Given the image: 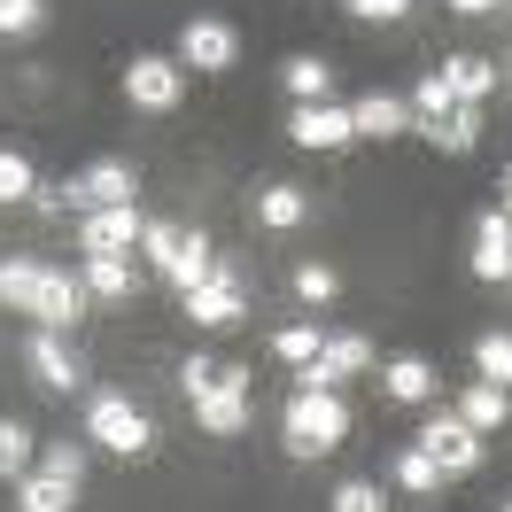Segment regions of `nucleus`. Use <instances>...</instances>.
<instances>
[{
	"instance_id": "ea45409f",
	"label": "nucleus",
	"mask_w": 512,
	"mask_h": 512,
	"mask_svg": "<svg viewBox=\"0 0 512 512\" xmlns=\"http://www.w3.org/2000/svg\"><path fill=\"white\" fill-rule=\"evenodd\" d=\"M497 512H512V505H497Z\"/></svg>"
},
{
	"instance_id": "412c9836",
	"label": "nucleus",
	"mask_w": 512,
	"mask_h": 512,
	"mask_svg": "<svg viewBox=\"0 0 512 512\" xmlns=\"http://www.w3.org/2000/svg\"><path fill=\"white\" fill-rule=\"evenodd\" d=\"M443 86H450L458 101H474V109H481V101L497 94V70L481 63V55H450V63H443Z\"/></svg>"
},
{
	"instance_id": "a19ab883",
	"label": "nucleus",
	"mask_w": 512,
	"mask_h": 512,
	"mask_svg": "<svg viewBox=\"0 0 512 512\" xmlns=\"http://www.w3.org/2000/svg\"><path fill=\"white\" fill-rule=\"evenodd\" d=\"M505 288H512V280H505Z\"/></svg>"
},
{
	"instance_id": "2f4dec72",
	"label": "nucleus",
	"mask_w": 512,
	"mask_h": 512,
	"mask_svg": "<svg viewBox=\"0 0 512 512\" xmlns=\"http://www.w3.org/2000/svg\"><path fill=\"white\" fill-rule=\"evenodd\" d=\"M39 474H55V481H70V489H78V481H86V450H78V443H47Z\"/></svg>"
},
{
	"instance_id": "20e7f679",
	"label": "nucleus",
	"mask_w": 512,
	"mask_h": 512,
	"mask_svg": "<svg viewBox=\"0 0 512 512\" xmlns=\"http://www.w3.org/2000/svg\"><path fill=\"white\" fill-rule=\"evenodd\" d=\"M86 435H94L101 450H117V458H140V450L156 443L148 419L132 412V396H94V404H86Z\"/></svg>"
},
{
	"instance_id": "39448f33",
	"label": "nucleus",
	"mask_w": 512,
	"mask_h": 512,
	"mask_svg": "<svg viewBox=\"0 0 512 512\" xmlns=\"http://www.w3.org/2000/svg\"><path fill=\"white\" fill-rule=\"evenodd\" d=\"M412 443L427 450L443 474H474V466H481V435H474V427H466L458 412H435V419H427V427L412 435Z\"/></svg>"
},
{
	"instance_id": "f8f14e48",
	"label": "nucleus",
	"mask_w": 512,
	"mask_h": 512,
	"mask_svg": "<svg viewBox=\"0 0 512 512\" xmlns=\"http://www.w3.org/2000/svg\"><path fill=\"white\" fill-rule=\"evenodd\" d=\"M233 55H241V39L225 32V24H210V16L179 32V63L187 70H233Z\"/></svg>"
},
{
	"instance_id": "f704fd0d",
	"label": "nucleus",
	"mask_w": 512,
	"mask_h": 512,
	"mask_svg": "<svg viewBox=\"0 0 512 512\" xmlns=\"http://www.w3.org/2000/svg\"><path fill=\"white\" fill-rule=\"evenodd\" d=\"M334 512H388V497L373 481H342V489H334Z\"/></svg>"
},
{
	"instance_id": "6e6552de",
	"label": "nucleus",
	"mask_w": 512,
	"mask_h": 512,
	"mask_svg": "<svg viewBox=\"0 0 512 512\" xmlns=\"http://www.w3.org/2000/svg\"><path fill=\"white\" fill-rule=\"evenodd\" d=\"M140 233H148V225H140V210H132V202H109V210H86L78 249H86V256H125Z\"/></svg>"
},
{
	"instance_id": "9d476101",
	"label": "nucleus",
	"mask_w": 512,
	"mask_h": 512,
	"mask_svg": "<svg viewBox=\"0 0 512 512\" xmlns=\"http://www.w3.org/2000/svg\"><path fill=\"white\" fill-rule=\"evenodd\" d=\"M474 280H512V218L505 210H481V225H474Z\"/></svg>"
},
{
	"instance_id": "aec40b11",
	"label": "nucleus",
	"mask_w": 512,
	"mask_h": 512,
	"mask_svg": "<svg viewBox=\"0 0 512 512\" xmlns=\"http://www.w3.org/2000/svg\"><path fill=\"white\" fill-rule=\"evenodd\" d=\"M319 365L334 373V381H357V373H373V342H365V334H326Z\"/></svg>"
},
{
	"instance_id": "b1692460",
	"label": "nucleus",
	"mask_w": 512,
	"mask_h": 512,
	"mask_svg": "<svg viewBox=\"0 0 512 512\" xmlns=\"http://www.w3.org/2000/svg\"><path fill=\"white\" fill-rule=\"evenodd\" d=\"M450 109H458V94L443 86V70H427V78H419V94H412V132H435Z\"/></svg>"
},
{
	"instance_id": "a211bd4d",
	"label": "nucleus",
	"mask_w": 512,
	"mask_h": 512,
	"mask_svg": "<svg viewBox=\"0 0 512 512\" xmlns=\"http://www.w3.org/2000/svg\"><path fill=\"white\" fill-rule=\"evenodd\" d=\"M78 311H86V288H78L70 272H47V288H39V311H32V319H39V326H55V334H63V326L78 319Z\"/></svg>"
},
{
	"instance_id": "dca6fc26",
	"label": "nucleus",
	"mask_w": 512,
	"mask_h": 512,
	"mask_svg": "<svg viewBox=\"0 0 512 512\" xmlns=\"http://www.w3.org/2000/svg\"><path fill=\"white\" fill-rule=\"evenodd\" d=\"M39 288H47V264L39 256H8L0 264V303L8 311H39Z\"/></svg>"
},
{
	"instance_id": "cd10ccee",
	"label": "nucleus",
	"mask_w": 512,
	"mask_h": 512,
	"mask_svg": "<svg viewBox=\"0 0 512 512\" xmlns=\"http://www.w3.org/2000/svg\"><path fill=\"white\" fill-rule=\"evenodd\" d=\"M474 373L497 381V388H512V334H481L474 342Z\"/></svg>"
},
{
	"instance_id": "5701e85b",
	"label": "nucleus",
	"mask_w": 512,
	"mask_h": 512,
	"mask_svg": "<svg viewBox=\"0 0 512 512\" xmlns=\"http://www.w3.org/2000/svg\"><path fill=\"white\" fill-rule=\"evenodd\" d=\"M427 140H435L443 156H474V140H481V109H474V101H458V109H450L443 125L427 132Z\"/></svg>"
},
{
	"instance_id": "ddd939ff",
	"label": "nucleus",
	"mask_w": 512,
	"mask_h": 512,
	"mask_svg": "<svg viewBox=\"0 0 512 512\" xmlns=\"http://www.w3.org/2000/svg\"><path fill=\"white\" fill-rule=\"evenodd\" d=\"M350 132H365V140H396V132H412V101H396V94H357V101H350Z\"/></svg>"
},
{
	"instance_id": "a878e982",
	"label": "nucleus",
	"mask_w": 512,
	"mask_h": 512,
	"mask_svg": "<svg viewBox=\"0 0 512 512\" xmlns=\"http://www.w3.org/2000/svg\"><path fill=\"white\" fill-rule=\"evenodd\" d=\"M396 481H404L412 497H435V489H443V466H435L419 443H404V450H396Z\"/></svg>"
},
{
	"instance_id": "c756f323",
	"label": "nucleus",
	"mask_w": 512,
	"mask_h": 512,
	"mask_svg": "<svg viewBox=\"0 0 512 512\" xmlns=\"http://www.w3.org/2000/svg\"><path fill=\"white\" fill-rule=\"evenodd\" d=\"M47 24V0H0V32L8 39H32Z\"/></svg>"
},
{
	"instance_id": "f257e3e1",
	"label": "nucleus",
	"mask_w": 512,
	"mask_h": 512,
	"mask_svg": "<svg viewBox=\"0 0 512 512\" xmlns=\"http://www.w3.org/2000/svg\"><path fill=\"white\" fill-rule=\"evenodd\" d=\"M280 427H288V450H295V458H326V450H342V435H350V412H342V396H334V388H295Z\"/></svg>"
},
{
	"instance_id": "c85d7f7f",
	"label": "nucleus",
	"mask_w": 512,
	"mask_h": 512,
	"mask_svg": "<svg viewBox=\"0 0 512 512\" xmlns=\"http://www.w3.org/2000/svg\"><path fill=\"white\" fill-rule=\"evenodd\" d=\"M0 474H32V427H16V419H0Z\"/></svg>"
},
{
	"instance_id": "58836bf2",
	"label": "nucleus",
	"mask_w": 512,
	"mask_h": 512,
	"mask_svg": "<svg viewBox=\"0 0 512 512\" xmlns=\"http://www.w3.org/2000/svg\"><path fill=\"white\" fill-rule=\"evenodd\" d=\"M497 194H505V218H512V171H505V187H497Z\"/></svg>"
},
{
	"instance_id": "bb28decb",
	"label": "nucleus",
	"mask_w": 512,
	"mask_h": 512,
	"mask_svg": "<svg viewBox=\"0 0 512 512\" xmlns=\"http://www.w3.org/2000/svg\"><path fill=\"white\" fill-rule=\"evenodd\" d=\"M288 94L295 101H326V94H334V70H326L319 55H295V63H288Z\"/></svg>"
},
{
	"instance_id": "0eeeda50",
	"label": "nucleus",
	"mask_w": 512,
	"mask_h": 512,
	"mask_svg": "<svg viewBox=\"0 0 512 512\" xmlns=\"http://www.w3.org/2000/svg\"><path fill=\"white\" fill-rule=\"evenodd\" d=\"M179 94H187V70L163 63V55H140V63L125 70V101H132V109H148V117L179 109Z\"/></svg>"
},
{
	"instance_id": "473e14b6",
	"label": "nucleus",
	"mask_w": 512,
	"mask_h": 512,
	"mask_svg": "<svg viewBox=\"0 0 512 512\" xmlns=\"http://www.w3.org/2000/svg\"><path fill=\"white\" fill-rule=\"evenodd\" d=\"M39 179H32V163L16 156V148H0V202H24Z\"/></svg>"
},
{
	"instance_id": "4468645a",
	"label": "nucleus",
	"mask_w": 512,
	"mask_h": 512,
	"mask_svg": "<svg viewBox=\"0 0 512 512\" xmlns=\"http://www.w3.org/2000/svg\"><path fill=\"white\" fill-rule=\"evenodd\" d=\"M24 357H32V373L47 388H78V357L63 350V334H55V326H39L32 342H24Z\"/></svg>"
},
{
	"instance_id": "72a5a7b5",
	"label": "nucleus",
	"mask_w": 512,
	"mask_h": 512,
	"mask_svg": "<svg viewBox=\"0 0 512 512\" xmlns=\"http://www.w3.org/2000/svg\"><path fill=\"white\" fill-rule=\"evenodd\" d=\"M334 288H342V280H334L326 264H295V295H303V303H334Z\"/></svg>"
},
{
	"instance_id": "c9c22d12",
	"label": "nucleus",
	"mask_w": 512,
	"mask_h": 512,
	"mask_svg": "<svg viewBox=\"0 0 512 512\" xmlns=\"http://www.w3.org/2000/svg\"><path fill=\"white\" fill-rule=\"evenodd\" d=\"M218 357H187V365H179V388H187V396H202V388H218Z\"/></svg>"
},
{
	"instance_id": "79ce46f5",
	"label": "nucleus",
	"mask_w": 512,
	"mask_h": 512,
	"mask_svg": "<svg viewBox=\"0 0 512 512\" xmlns=\"http://www.w3.org/2000/svg\"><path fill=\"white\" fill-rule=\"evenodd\" d=\"M505 78H512V70H505Z\"/></svg>"
},
{
	"instance_id": "4c0bfd02",
	"label": "nucleus",
	"mask_w": 512,
	"mask_h": 512,
	"mask_svg": "<svg viewBox=\"0 0 512 512\" xmlns=\"http://www.w3.org/2000/svg\"><path fill=\"white\" fill-rule=\"evenodd\" d=\"M458 16H489V8H505V0H450Z\"/></svg>"
},
{
	"instance_id": "423d86ee",
	"label": "nucleus",
	"mask_w": 512,
	"mask_h": 512,
	"mask_svg": "<svg viewBox=\"0 0 512 512\" xmlns=\"http://www.w3.org/2000/svg\"><path fill=\"white\" fill-rule=\"evenodd\" d=\"M187 404H194V419H202L210 435H241V427H249V373L225 365L218 388H202V396H187Z\"/></svg>"
},
{
	"instance_id": "1a4fd4ad",
	"label": "nucleus",
	"mask_w": 512,
	"mask_h": 512,
	"mask_svg": "<svg viewBox=\"0 0 512 512\" xmlns=\"http://www.w3.org/2000/svg\"><path fill=\"white\" fill-rule=\"evenodd\" d=\"M288 140L295 148H342V140H357V132H350V109H342V101H295Z\"/></svg>"
},
{
	"instance_id": "4be33fe9",
	"label": "nucleus",
	"mask_w": 512,
	"mask_h": 512,
	"mask_svg": "<svg viewBox=\"0 0 512 512\" xmlns=\"http://www.w3.org/2000/svg\"><path fill=\"white\" fill-rule=\"evenodd\" d=\"M256 218L272 225V233H295V225L311 218V194H303V187H264V194H256Z\"/></svg>"
},
{
	"instance_id": "7ed1b4c3",
	"label": "nucleus",
	"mask_w": 512,
	"mask_h": 512,
	"mask_svg": "<svg viewBox=\"0 0 512 512\" xmlns=\"http://www.w3.org/2000/svg\"><path fill=\"white\" fill-rule=\"evenodd\" d=\"M187 319H194V326H241V319H249V295H241L233 256H218V264H210V280H202V288H187Z\"/></svg>"
},
{
	"instance_id": "f3484780",
	"label": "nucleus",
	"mask_w": 512,
	"mask_h": 512,
	"mask_svg": "<svg viewBox=\"0 0 512 512\" xmlns=\"http://www.w3.org/2000/svg\"><path fill=\"white\" fill-rule=\"evenodd\" d=\"M381 388L396 396V404H427V396H435V365H427V357H388Z\"/></svg>"
},
{
	"instance_id": "f03ea898",
	"label": "nucleus",
	"mask_w": 512,
	"mask_h": 512,
	"mask_svg": "<svg viewBox=\"0 0 512 512\" xmlns=\"http://www.w3.org/2000/svg\"><path fill=\"white\" fill-rule=\"evenodd\" d=\"M140 249L156 256V272H163L179 295L202 288V280H210V264H218V249H210L202 233H187V225H148V233H140Z\"/></svg>"
},
{
	"instance_id": "2eb2a0df",
	"label": "nucleus",
	"mask_w": 512,
	"mask_h": 512,
	"mask_svg": "<svg viewBox=\"0 0 512 512\" xmlns=\"http://www.w3.org/2000/svg\"><path fill=\"white\" fill-rule=\"evenodd\" d=\"M505 412H512V388H497V381H474L466 396H458V419H466L474 435H497Z\"/></svg>"
},
{
	"instance_id": "7c9ffc66",
	"label": "nucleus",
	"mask_w": 512,
	"mask_h": 512,
	"mask_svg": "<svg viewBox=\"0 0 512 512\" xmlns=\"http://www.w3.org/2000/svg\"><path fill=\"white\" fill-rule=\"evenodd\" d=\"M319 342H326L319 326H280V334H272V350L288 357V365H311V357H319Z\"/></svg>"
},
{
	"instance_id": "e433bc0d",
	"label": "nucleus",
	"mask_w": 512,
	"mask_h": 512,
	"mask_svg": "<svg viewBox=\"0 0 512 512\" xmlns=\"http://www.w3.org/2000/svg\"><path fill=\"white\" fill-rule=\"evenodd\" d=\"M357 16H365V24H396V16H404V8H412V0H350Z\"/></svg>"
},
{
	"instance_id": "393cba45",
	"label": "nucleus",
	"mask_w": 512,
	"mask_h": 512,
	"mask_svg": "<svg viewBox=\"0 0 512 512\" xmlns=\"http://www.w3.org/2000/svg\"><path fill=\"white\" fill-rule=\"evenodd\" d=\"M70 481H55V474H16V505L24 512H70Z\"/></svg>"
},
{
	"instance_id": "6ab92c4d",
	"label": "nucleus",
	"mask_w": 512,
	"mask_h": 512,
	"mask_svg": "<svg viewBox=\"0 0 512 512\" xmlns=\"http://www.w3.org/2000/svg\"><path fill=\"white\" fill-rule=\"evenodd\" d=\"M78 288L101 295V303H125L132 295V264L125 256H86V264H78Z\"/></svg>"
},
{
	"instance_id": "9b49d317",
	"label": "nucleus",
	"mask_w": 512,
	"mask_h": 512,
	"mask_svg": "<svg viewBox=\"0 0 512 512\" xmlns=\"http://www.w3.org/2000/svg\"><path fill=\"white\" fill-rule=\"evenodd\" d=\"M70 202H78V210H109V202H132V163H94V171H78V179H70Z\"/></svg>"
}]
</instances>
